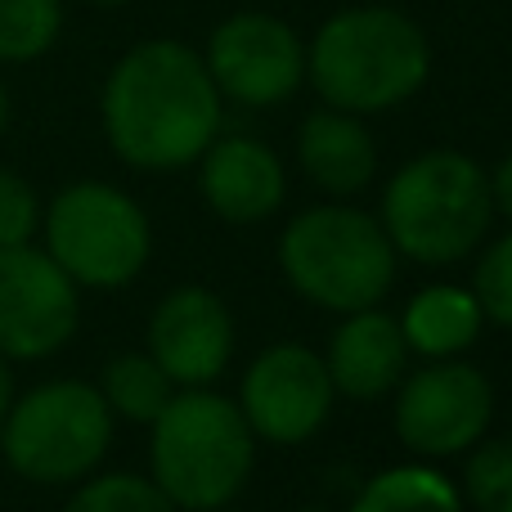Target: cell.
Wrapping results in <instances>:
<instances>
[{
	"label": "cell",
	"mask_w": 512,
	"mask_h": 512,
	"mask_svg": "<svg viewBox=\"0 0 512 512\" xmlns=\"http://www.w3.org/2000/svg\"><path fill=\"white\" fill-rule=\"evenodd\" d=\"M99 113L126 167L185 171L221 135V90L194 45L153 36L113 63Z\"/></svg>",
	"instance_id": "cell-1"
},
{
	"label": "cell",
	"mask_w": 512,
	"mask_h": 512,
	"mask_svg": "<svg viewBox=\"0 0 512 512\" xmlns=\"http://www.w3.org/2000/svg\"><path fill=\"white\" fill-rule=\"evenodd\" d=\"M306 77L328 108L387 113L414 99L432 77L423 27L391 5H351L319 23L306 45Z\"/></svg>",
	"instance_id": "cell-2"
},
{
	"label": "cell",
	"mask_w": 512,
	"mask_h": 512,
	"mask_svg": "<svg viewBox=\"0 0 512 512\" xmlns=\"http://www.w3.org/2000/svg\"><path fill=\"white\" fill-rule=\"evenodd\" d=\"M153 486L180 512L225 508L256 468V436L234 400L207 387H185L153 418Z\"/></svg>",
	"instance_id": "cell-3"
},
{
	"label": "cell",
	"mask_w": 512,
	"mask_h": 512,
	"mask_svg": "<svg viewBox=\"0 0 512 512\" xmlns=\"http://www.w3.org/2000/svg\"><path fill=\"white\" fill-rule=\"evenodd\" d=\"M490 180L468 153L427 149L387 180L382 230L391 248L418 265L463 261L490 230Z\"/></svg>",
	"instance_id": "cell-4"
},
{
	"label": "cell",
	"mask_w": 512,
	"mask_h": 512,
	"mask_svg": "<svg viewBox=\"0 0 512 512\" xmlns=\"http://www.w3.org/2000/svg\"><path fill=\"white\" fill-rule=\"evenodd\" d=\"M279 270L306 301L337 315L369 310L396 283V248L378 216L324 203L292 216L279 234Z\"/></svg>",
	"instance_id": "cell-5"
},
{
	"label": "cell",
	"mask_w": 512,
	"mask_h": 512,
	"mask_svg": "<svg viewBox=\"0 0 512 512\" xmlns=\"http://www.w3.org/2000/svg\"><path fill=\"white\" fill-rule=\"evenodd\" d=\"M113 409L90 382H45L9 405L0 423L5 463L36 486H72L104 463Z\"/></svg>",
	"instance_id": "cell-6"
},
{
	"label": "cell",
	"mask_w": 512,
	"mask_h": 512,
	"mask_svg": "<svg viewBox=\"0 0 512 512\" xmlns=\"http://www.w3.org/2000/svg\"><path fill=\"white\" fill-rule=\"evenodd\" d=\"M45 252L77 288H126L153 256V225L117 185L77 180L45 212Z\"/></svg>",
	"instance_id": "cell-7"
},
{
	"label": "cell",
	"mask_w": 512,
	"mask_h": 512,
	"mask_svg": "<svg viewBox=\"0 0 512 512\" xmlns=\"http://www.w3.org/2000/svg\"><path fill=\"white\" fill-rule=\"evenodd\" d=\"M203 63L212 72L221 99L248 108L283 104L301 90L306 81V41L297 27L283 23L261 9H243V14L225 18L212 36H207Z\"/></svg>",
	"instance_id": "cell-8"
},
{
	"label": "cell",
	"mask_w": 512,
	"mask_h": 512,
	"mask_svg": "<svg viewBox=\"0 0 512 512\" xmlns=\"http://www.w3.org/2000/svg\"><path fill=\"white\" fill-rule=\"evenodd\" d=\"M495 418V387L481 369L441 360L432 369L400 378L396 436L423 459H454L486 436Z\"/></svg>",
	"instance_id": "cell-9"
},
{
	"label": "cell",
	"mask_w": 512,
	"mask_h": 512,
	"mask_svg": "<svg viewBox=\"0 0 512 512\" xmlns=\"http://www.w3.org/2000/svg\"><path fill=\"white\" fill-rule=\"evenodd\" d=\"M81 324L77 283L45 248H0V355L45 360L63 351Z\"/></svg>",
	"instance_id": "cell-10"
},
{
	"label": "cell",
	"mask_w": 512,
	"mask_h": 512,
	"mask_svg": "<svg viewBox=\"0 0 512 512\" xmlns=\"http://www.w3.org/2000/svg\"><path fill=\"white\" fill-rule=\"evenodd\" d=\"M337 387L328 378L324 355L310 346L279 342L265 346L248 364L239 387V409L248 418L256 441L270 445H301L328 423Z\"/></svg>",
	"instance_id": "cell-11"
},
{
	"label": "cell",
	"mask_w": 512,
	"mask_h": 512,
	"mask_svg": "<svg viewBox=\"0 0 512 512\" xmlns=\"http://www.w3.org/2000/svg\"><path fill=\"white\" fill-rule=\"evenodd\" d=\"M149 355L176 387H212L234 355V315L212 288L185 283L149 315Z\"/></svg>",
	"instance_id": "cell-12"
},
{
	"label": "cell",
	"mask_w": 512,
	"mask_h": 512,
	"mask_svg": "<svg viewBox=\"0 0 512 512\" xmlns=\"http://www.w3.org/2000/svg\"><path fill=\"white\" fill-rule=\"evenodd\" d=\"M198 185H203L207 207L230 225L265 221L279 212L288 194L279 153L252 135H225L207 144L198 158Z\"/></svg>",
	"instance_id": "cell-13"
},
{
	"label": "cell",
	"mask_w": 512,
	"mask_h": 512,
	"mask_svg": "<svg viewBox=\"0 0 512 512\" xmlns=\"http://www.w3.org/2000/svg\"><path fill=\"white\" fill-rule=\"evenodd\" d=\"M324 364L333 387L351 400H378L396 391L409 364V342L400 333V319L382 315L378 306L351 310L337 324Z\"/></svg>",
	"instance_id": "cell-14"
},
{
	"label": "cell",
	"mask_w": 512,
	"mask_h": 512,
	"mask_svg": "<svg viewBox=\"0 0 512 512\" xmlns=\"http://www.w3.org/2000/svg\"><path fill=\"white\" fill-rule=\"evenodd\" d=\"M297 162L310 176V185H319L333 198H351L369 189V180L378 176V140L355 113L319 108L301 122Z\"/></svg>",
	"instance_id": "cell-15"
},
{
	"label": "cell",
	"mask_w": 512,
	"mask_h": 512,
	"mask_svg": "<svg viewBox=\"0 0 512 512\" xmlns=\"http://www.w3.org/2000/svg\"><path fill=\"white\" fill-rule=\"evenodd\" d=\"M481 315L472 288L459 283H432V288L414 292V301L400 315V333H405L409 351L427 355V360H454L481 337Z\"/></svg>",
	"instance_id": "cell-16"
},
{
	"label": "cell",
	"mask_w": 512,
	"mask_h": 512,
	"mask_svg": "<svg viewBox=\"0 0 512 512\" xmlns=\"http://www.w3.org/2000/svg\"><path fill=\"white\" fill-rule=\"evenodd\" d=\"M351 512H463L459 486L427 463H400L364 481Z\"/></svg>",
	"instance_id": "cell-17"
},
{
	"label": "cell",
	"mask_w": 512,
	"mask_h": 512,
	"mask_svg": "<svg viewBox=\"0 0 512 512\" xmlns=\"http://www.w3.org/2000/svg\"><path fill=\"white\" fill-rule=\"evenodd\" d=\"M171 387H176V382L158 369L153 355H131V351L113 355V360L104 364V373H99V396L108 400L113 418L144 423V427H149L153 418L162 414V405L176 396Z\"/></svg>",
	"instance_id": "cell-18"
},
{
	"label": "cell",
	"mask_w": 512,
	"mask_h": 512,
	"mask_svg": "<svg viewBox=\"0 0 512 512\" xmlns=\"http://www.w3.org/2000/svg\"><path fill=\"white\" fill-rule=\"evenodd\" d=\"M63 32V0H0V63H32Z\"/></svg>",
	"instance_id": "cell-19"
},
{
	"label": "cell",
	"mask_w": 512,
	"mask_h": 512,
	"mask_svg": "<svg viewBox=\"0 0 512 512\" xmlns=\"http://www.w3.org/2000/svg\"><path fill=\"white\" fill-rule=\"evenodd\" d=\"M63 512H180V508L153 486V477L108 472V477H95L72 490Z\"/></svg>",
	"instance_id": "cell-20"
},
{
	"label": "cell",
	"mask_w": 512,
	"mask_h": 512,
	"mask_svg": "<svg viewBox=\"0 0 512 512\" xmlns=\"http://www.w3.org/2000/svg\"><path fill=\"white\" fill-rule=\"evenodd\" d=\"M463 495L481 512H512V441L472 445V459L463 468Z\"/></svg>",
	"instance_id": "cell-21"
},
{
	"label": "cell",
	"mask_w": 512,
	"mask_h": 512,
	"mask_svg": "<svg viewBox=\"0 0 512 512\" xmlns=\"http://www.w3.org/2000/svg\"><path fill=\"white\" fill-rule=\"evenodd\" d=\"M472 297L486 319H495L499 328H512V234H499L477 261Z\"/></svg>",
	"instance_id": "cell-22"
},
{
	"label": "cell",
	"mask_w": 512,
	"mask_h": 512,
	"mask_svg": "<svg viewBox=\"0 0 512 512\" xmlns=\"http://www.w3.org/2000/svg\"><path fill=\"white\" fill-rule=\"evenodd\" d=\"M36 225H41V198L14 171H0V248H18L32 243Z\"/></svg>",
	"instance_id": "cell-23"
},
{
	"label": "cell",
	"mask_w": 512,
	"mask_h": 512,
	"mask_svg": "<svg viewBox=\"0 0 512 512\" xmlns=\"http://www.w3.org/2000/svg\"><path fill=\"white\" fill-rule=\"evenodd\" d=\"M490 203H495V212H504L512 221V153L495 167V176H490Z\"/></svg>",
	"instance_id": "cell-24"
},
{
	"label": "cell",
	"mask_w": 512,
	"mask_h": 512,
	"mask_svg": "<svg viewBox=\"0 0 512 512\" xmlns=\"http://www.w3.org/2000/svg\"><path fill=\"white\" fill-rule=\"evenodd\" d=\"M9 405H14V373H9V355H0V423H5Z\"/></svg>",
	"instance_id": "cell-25"
},
{
	"label": "cell",
	"mask_w": 512,
	"mask_h": 512,
	"mask_svg": "<svg viewBox=\"0 0 512 512\" xmlns=\"http://www.w3.org/2000/svg\"><path fill=\"white\" fill-rule=\"evenodd\" d=\"M5 126H9V95H5V86H0V135H5Z\"/></svg>",
	"instance_id": "cell-26"
},
{
	"label": "cell",
	"mask_w": 512,
	"mask_h": 512,
	"mask_svg": "<svg viewBox=\"0 0 512 512\" xmlns=\"http://www.w3.org/2000/svg\"><path fill=\"white\" fill-rule=\"evenodd\" d=\"M90 5H126V0H90Z\"/></svg>",
	"instance_id": "cell-27"
},
{
	"label": "cell",
	"mask_w": 512,
	"mask_h": 512,
	"mask_svg": "<svg viewBox=\"0 0 512 512\" xmlns=\"http://www.w3.org/2000/svg\"><path fill=\"white\" fill-rule=\"evenodd\" d=\"M292 512H328V508H292Z\"/></svg>",
	"instance_id": "cell-28"
},
{
	"label": "cell",
	"mask_w": 512,
	"mask_h": 512,
	"mask_svg": "<svg viewBox=\"0 0 512 512\" xmlns=\"http://www.w3.org/2000/svg\"><path fill=\"white\" fill-rule=\"evenodd\" d=\"M207 512H234V508H230V504H225V508H207Z\"/></svg>",
	"instance_id": "cell-29"
}]
</instances>
